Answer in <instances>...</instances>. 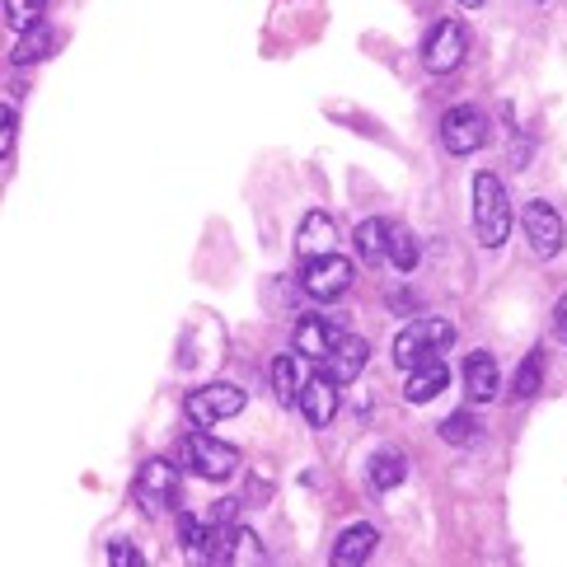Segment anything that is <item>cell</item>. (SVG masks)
I'll list each match as a JSON object with an SVG mask.
<instances>
[{
	"label": "cell",
	"instance_id": "6da1fadb",
	"mask_svg": "<svg viewBox=\"0 0 567 567\" xmlns=\"http://www.w3.org/2000/svg\"><path fill=\"white\" fill-rule=\"evenodd\" d=\"M512 197H506V184L497 174L483 169L474 178V230H478V245L483 249H502L506 235H512Z\"/></svg>",
	"mask_w": 567,
	"mask_h": 567
},
{
	"label": "cell",
	"instance_id": "7a4b0ae2",
	"mask_svg": "<svg viewBox=\"0 0 567 567\" xmlns=\"http://www.w3.org/2000/svg\"><path fill=\"white\" fill-rule=\"evenodd\" d=\"M455 342V323L451 319H441V315H427V319H413L409 329H403L399 338H394V367L399 371H417L422 361H432V357H441L445 348Z\"/></svg>",
	"mask_w": 567,
	"mask_h": 567
},
{
	"label": "cell",
	"instance_id": "3957f363",
	"mask_svg": "<svg viewBox=\"0 0 567 567\" xmlns=\"http://www.w3.org/2000/svg\"><path fill=\"white\" fill-rule=\"evenodd\" d=\"M132 497L146 516H159V512H174L178 506V470L169 460H146L132 478Z\"/></svg>",
	"mask_w": 567,
	"mask_h": 567
},
{
	"label": "cell",
	"instance_id": "277c9868",
	"mask_svg": "<svg viewBox=\"0 0 567 567\" xmlns=\"http://www.w3.org/2000/svg\"><path fill=\"white\" fill-rule=\"evenodd\" d=\"M245 403H249V394L239 390V384L216 380V384H202V390H193L184 399V409H188V417L197 422V427H216V422L245 413Z\"/></svg>",
	"mask_w": 567,
	"mask_h": 567
},
{
	"label": "cell",
	"instance_id": "5b68a950",
	"mask_svg": "<svg viewBox=\"0 0 567 567\" xmlns=\"http://www.w3.org/2000/svg\"><path fill=\"white\" fill-rule=\"evenodd\" d=\"M488 117H483L478 109H470V104H460V109H451L441 117V146H445V155H474V151H483L488 146Z\"/></svg>",
	"mask_w": 567,
	"mask_h": 567
},
{
	"label": "cell",
	"instance_id": "8992f818",
	"mask_svg": "<svg viewBox=\"0 0 567 567\" xmlns=\"http://www.w3.org/2000/svg\"><path fill=\"white\" fill-rule=\"evenodd\" d=\"M520 230H525V245H530L535 258H558L563 254V216L549 207V202H525L520 207Z\"/></svg>",
	"mask_w": 567,
	"mask_h": 567
},
{
	"label": "cell",
	"instance_id": "52a82bcc",
	"mask_svg": "<svg viewBox=\"0 0 567 567\" xmlns=\"http://www.w3.org/2000/svg\"><path fill=\"white\" fill-rule=\"evenodd\" d=\"M464 48H470V38H464L460 19H441V24L427 33V43H422V66L432 75H451L464 62Z\"/></svg>",
	"mask_w": 567,
	"mask_h": 567
},
{
	"label": "cell",
	"instance_id": "ba28073f",
	"mask_svg": "<svg viewBox=\"0 0 567 567\" xmlns=\"http://www.w3.org/2000/svg\"><path fill=\"white\" fill-rule=\"evenodd\" d=\"M184 455H188V464L202 474V478H212V483H220V478H230L235 470H239V451L235 445H226V441H216L212 432H193L188 436V445H184Z\"/></svg>",
	"mask_w": 567,
	"mask_h": 567
},
{
	"label": "cell",
	"instance_id": "9c48e42d",
	"mask_svg": "<svg viewBox=\"0 0 567 567\" xmlns=\"http://www.w3.org/2000/svg\"><path fill=\"white\" fill-rule=\"evenodd\" d=\"M306 277H300V287H306L310 300H338L352 291V262L342 254H329V258H315V262H300Z\"/></svg>",
	"mask_w": 567,
	"mask_h": 567
},
{
	"label": "cell",
	"instance_id": "30bf717a",
	"mask_svg": "<svg viewBox=\"0 0 567 567\" xmlns=\"http://www.w3.org/2000/svg\"><path fill=\"white\" fill-rule=\"evenodd\" d=\"M338 390H342V384H338L329 371H310V375H306L296 409L306 413L310 427H329V422L338 417Z\"/></svg>",
	"mask_w": 567,
	"mask_h": 567
},
{
	"label": "cell",
	"instance_id": "8fae6325",
	"mask_svg": "<svg viewBox=\"0 0 567 567\" xmlns=\"http://www.w3.org/2000/svg\"><path fill=\"white\" fill-rule=\"evenodd\" d=\"M338 254V226L329 212H310L306 220H300L296 230V258L300 262H315V258H329Z\"/></svg>",
	"mask_w": 567,
	"mask_h": 567
},
{
	"label": "cell",
	"instance_id": "7c38bea8",
	"mask_svg": "<svg viewBox=\"0 0 567 567\" xmlns=\"http://www.w3.org/2000/svg\"><path fill=\"white\" fill-rule=\"evenodd\" d=\"M348 333V329H338L333 319H323V315H310V319H300L296 323V352L300 357H310V361H319L323 367V357H329L333 348H338V338Z\"/></svg>",
	"mask_w": 567,
	"mask_h": 567
},
{
	"label": "cell",
	"instance_id": "4fadbf2b",
	"mask_svg": "<svg viewBox=\"0 0 567 567\" xmlns=\"http://www.w3.org/2000/svg\"><path fill=\"white\" fill-rule=\"evenodd\" d=\"M367 357H371V348H367V338H357V333H342L338 338V348L323 357V367L319 371H329L338 384H352L361 371H367Z\"/></svg>",
	"mask_w": 567,
	"mask_h": 567
},
{
	"label": "cell",
	"instance_id": "5bb4252c",
	"mask_svg": "<svg viewBox=\"0 0 567 567\" xmlns=\"http://www.w3.org/2000/svg\"><path fill=\"white\" fill-rule=\"evenodd\" d=\"M464 390H470L474 403L497 399L502 371H497V357L493 352H470V357H464Z\"/></svg>",
	"mask_w": 567,
	"mask_h": 567
},
{
	"label": "cell",
	"instance_id": "9a60e30c",
	"mask_svg": "<svg viewBox=\"0 0 567 567\" xmlns=\"http://www.w3.org/2000/svg\"><path fill=\"white\" fill-rule=\"evenodd\" d=\"M375 544H380V535H375V525H348V530L338 535V544H333V567H357V563H367L371 554H375Z\"/></svg>",
	"mask_w": 567,
	"mask_h": 567
},
{
	"label": "cell",
	"instance_id": "2e32d148",
	"mask_svg": "<svg viewBox=\"0 0 567 567\" xmlns=\"http://www.w3.org/2000/svg\"><path fill=\"white\" fill-rule=\"evenodd\" d=\"M352 245H357V258L367 262V268H384V262H390V226H384L380 216L361 220L357 235H352Z\"/></svg>",
	"mask_w": 567,
	"mask_h": 567
},
{
	"label": "cell",
	"instance_id": "e0dca14e",
	"mask_svg": "<svg viewBox=\"0 0 567 567\" xmlns=\"http://www.w3.org/2000/svg\"><path fill=\"white\" fill-rule=\"evenodd\" d=\"M371 488L375 493H394L403 478H409V455L403 451H394V445H384V451H375L371 455Z\"/></svg>",
	"mask_w": 567,
	"mask_h": 567
},
{
	"label": "cell",
	"instance_id": "ac0fdd59",
	"mask_svg": "<svg viewBox=\"0 0 567 567\" xmlns=\"http://www.w3.org/2000/svg\"><path fill=\"white\" fill-rule=\"evenodd\" d=\"M445 384H451V371H445V361L441 357H432V361H422L417 371H409V403H432Z\"/></svg>",
	"mask_w": 567,
	"mask_h": 567
},
{
	"label": "cell",
	"instance_id": "d6986e66",
	"mask_svg": "<svg viewBox=\"0 0 567 567\" xmlns=\"http://www.w3.org/2000/svg\"><path fill=\"white\" fill-rule=\"evenodd\" d=\"M300 384H306V375H300V352L296 357H277L272 361V394H277V403H291L300 399Z\"/></svg>",
	"mask_w": 567,
	"mask_h": 567
},
{
	"label": "cell",
	"instance_id": "ffe728a7",
	"mask_svg": "<svg viewBox=\"0 0 567 567\" xmlns=\"http://www.w3.org/2000/svg\"><path fill=\"white\" fill-rule=\"evenodd\" d=\"M212 535H216V525H212V520H197V516H178V544H184V554H188V558H202V563H207Z\"/></svg>",
	"mask_w": 567,
	"mask_h": 567
},
{
	"label": "cell",
	"instance_id": "44dd1931",
	"mask_svg": "<svg viewBox=\"0 0 567 567\" xmlns=\"http://www.w3.org/2000/svg\"><path fill=\"white\" fill-rule=\"evenodd\" d=\"M48 52H52V33H48L43 24H33L29 33H19V43H14V52H10V62H14V66H29V62H43Z\"/></svg>",
	"mask_w": 567,
	"mask_h": 567
},
{
	"label": "cell",
	"instance_id": "7402d4cb",
	"mask_svg": "<svg viewBox=\"0 0 567 567\" xmlns=\"http://www.w3.org/2000/svg\"><path fill=\"white\" fill-rule=\"evenodd\" d=\"M539 384H544V352L535 348V352H525V361H520L516 384H512V399H535Z\"/></svg>",
	"mask_w": 567,
	"mask_h": 567
},
{
	"label": "cell",
	"instance_id": "603a6c76",
	"mask_svg": "<svg viewBox=\"0 0 567 567\" xmlns=\"http://www.w3.org/2000/svg\"><path fill=\"white\" fill-rule=\"evenodd\" d=\"M417 239H413V230L409 226H390V262L399 272H413L417 268Z\"/></svg>",
	"mask_w": 567,
	"mask_h": 567
},
{
	"label": "cell",
	"instance_id": "cb8c5ba5",
	"mask_svg": "<svg viewBox=\"0 0 567 567\" xmlns=\"http://www.w3.org/2000/svg\"><path fill=\"white\" fill-rule=\"evenodd\" d=\"M43 10H48V0H6V24L14 33H29L43 19Z\"/></svg>",
	"mask_w": 567,
	"mask_h": 567
},
{
	"label": "cell",
	"instance_id": "d4e9b609",
	"mask_svg": "<svg viewBox=\"0 0 567 567\" xmlns=\"http://www.w3.org/2000/svg\"><path fill=\"white\" fill-rule=\"evenodd\" d=\"M478 436V422L470 413H451L441 422V441H451V445H470Z\"/></svg>",
	"mask_w": 567,
	"mask_h": 567
},
{
	"label": "cell",
	"instance_id": "484cf974",
	"mask_svg": "<svg viewBox=\"0 0 567 567\" xmlns=\"http://www.w3.org/2000/svg\"><path fill=\"white\" fill-rule=\"evenodd\" d=\"M235 563H268V554H262L258 535H254V530H245V525L235 530Z\"/></svg>",
	"mask_w": 567,
	"mask_h": 567
},
{
	"label": "cell",
	"instance_id": "4316f807",
	"mask_svg": "<svg viewBox=\"0 0 567 567\" xmlns=\"http://www.w3.org/2000/svg\"><path fill=\"white\" fill-rule=\"evenodd\" d=\"M109 563H113V567H146V558H141V554L132 549V544H127V539H117V544H109Z\"/></svg>",
	"mask_w": 567,
	"mask_h": 567
},
{
	"label": "cell",
	"instance_id": "83f0119b",
	"mask_svg": "<svg viewBox=\"0 0 567 567\" xmlns=\"http://www.w3.org/2000/svg\"><path fill=\"white\" fill-rule=\"evenodd\" d=\"M14 127H19V113H14V104H6V136H0V155L10 159V146H14Z\"/></svg>",
	"mask_w": 567,
	"mask_h": 567
},
{
	"label": "cell",
	"instance_id": "f1b7e54d",
	"mask_svg": "<svg viewBox=\"0 0 567 567\" xmlns=\"http://www.w3.org/2000/svg\"><path fill=\"white\" fill-rule=\"evenodd\" d=\"M554 338L567 348V300H558V310H554Z\"/></svg>",
	"mask_w": 567,
	"mask_h": 567
},
{
	"label": "cell",
	"instance_id": "f546056e",
	"mask_svg": "<svg viewBox=\"0 0 567 567\" xmlns=\"http://www.w3.org/2000/svg\"><path fill=\"white\" fill-rule=\"evenodd\" d=\"M239 516V502H216V512H212V520H220V525H230Z\"/></svg>",
	"mask_w": 567,
	"mask_h": 567
},
{
	"label": "cell",
	"instance_id": "4dcf8cb0",
	"mask_svg": "<svg viewBox=\"0 0 567 567\" xmlns=\"http://www.w3.org/2000/svg\"><path fill=\"white\" fill-rule=\"evenodd\" d=\"M460 6H470V10H474V6H483V0H460Z\"/></svg>",
	"mask_w": 567,
	"mask_h": 567
}]
</instances>
